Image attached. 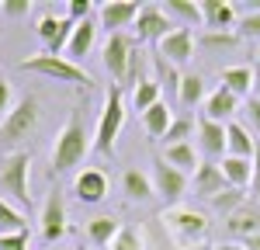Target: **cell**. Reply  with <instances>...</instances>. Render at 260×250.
<instances>
[{"label": "cell", "instance_id": "cell-34", "mask_svg": "<svg viewBox=\"0 0 260 250\" xmlns=\"http://www.w3.org/2000/svg\"><path fill=\"white\" fill-rule=\"evenodd\" d=\"M240 42L243 39L236 35V32H205V35L198 39V45L208 49V52H219V49H236Z\"/></svg>", "mask_w": 260, "mask_h": 250}, {"label": "cell", "instance_id": "cell-21", "mask_svg": "<svg viewBox=\"0 0 260 250\" xmlns=\"http://www.w3.org/2000/svg\"><path fill=\"white\" fill-rule=\"evenodd\" d=\"M225 229H229L233 236H240V240L257 236L260 233V205L257 202H246L240 212H233V215L225 219Z\"/></svg>", "mask_w": 260, "mask_h": 250}, {"label": "cell", "instance_id": "cell-26", "mask_svg": "<svg viewBox=\"0 0 260 250\" xmlns=\"http://www.w3.org/2000/svg\"><path fill=\"white\" fill-rule=\"evenodd\" d=\"M121 188H125V195H128L132 202H146V198H153V195H156L153 177H149V174H142V170H136V167L121 174Z\"/></svg>", "mask_w": 260, "mask_h": 250}, {"label": "cell", "instance_id": "cell-28", "mask_svg": "<svg viewBox=\"0 0 260 250\" xmlns=\"http://www.w3.org/2000/svg\"><path fill=\"white\" fill-rule=\"evenodd\" d=\"M149 66H153V80L167 87V90H180V80H184V73H177V66L170 59H163L160 52H153L149 56Z\"/></svg>", "mask_w": 260, "mask_h": 250}, {"label": "cell", "instance_id": "cell-38", "mask_svg": "<svg viewBox=\"0 0 260 250\" xmlns=\"http://www.w3.org/2000/svg\"><path fill=\"white\" fill-rule=\"evenodd\" d=\"M90 14H94V4H90V0H70V7H66V18L77 21V24L87 21Z\"/></svg>", "mask_w": 260, "mask_h": 250}, {"label": "cell", "instance_id": "cell-15", "mask_svg": "<svg viewBox=\"0 0 260 250\" xmlns=\"http://www.w3.org/2000/svg\"><path fill=\"white\" fill-rule=\"evenodd\" d=\"M194 45H198V42H194V35H191V28H180L177 24V28L156 45V52H160L163 59H170L174 66H180V63L194 59Z\"/></svg>", "mask_w": 260, "mask_h": 250}, {"label": "cell", "instance_id": "cell-30", "mask_svg": "<svg viewBox=\"0 0 260 250\" xmlns=\"http://www.w3.org/2000/svg\"><path fill=\"white\" fill-rule=\"evenodd\" d=\"M208 205H212V212H215V215L229 219L233 212H240V208L246 205V191H240V188H225V191H222V195H215Z\"/></svg>", "mask_w": 260, "mask_h": 250}, {"label": "cell", "instance_id": "cell-37", "mask_svg": "<svg viewBox=\"0 0 260 250\" xmlns=\"http://www.w3.org/2000/svg\"><path fill=\"white\" fill-rule=\"evenodd\" d=\"M236 35H240V39H260V11L243 14V18L236 21Z\"/></svg>", "mask_w": 260, "mask_h": 250}, {"label": "cell", "instance_id": "cell-1", "mask_svg": "<svg viewBox=\"0 0 260 250\" xmlns=\"http://www.w3.org/2000/svg\"><path fill=\"white\" fill-rule=\"evenodd\" d=\"M94 149V136H87V118H83V108L77 104L66 122H62L59 136L52 143V153H49V164H52V174H70L73 167L83 164V157Z\"/></svg>", "mask_w": 260, "mask_h": 250}, {"label": "cell", "instance_id": "cell-13", "mask_svg": "<svg viewBox=\"0 0 260 250\" xmlns=\"http://www.w3.org/2000/svg\"><path fill=\"white\" fill-rule=\"evenodd\" d=\"M153 188H156L160 198L177 202L184 195V188H187V174H180L177 167H170L163 157H156V164H153Z\"/></svg>", "mask_w": 260, "mask_h": 250}, {"label": "cell", "instance_id": "cell-11", "mask_svg": "<svg viewBox=\"0 0 260 250\" xmlns=\"http://www.w3.org/2000/svg\"><path fill=\"white\" fill-rule=\"evenodd\" d=\"M170 32H174V24H170V18H167L163 7H142L139 21L132 24V39L139 42V45L142 42H156V45H160Z\"/></svg>", "mask_w": 260, "mask_h": 250}, {"label": "cell", "instance_id": "cell-40", "mask_svg": "<svg viewBox=\"0 0 260 250\" xmlns=\"http://www.w3.org/2000/svg\"><path fill=\"white\" fill-rule=\"evenodd\" d=\"M31 11V0H4L0 4V14H7V18H24Z\"/></svg>", "mask_w": 260, "mask_h": 250}, {"label": "cell", "instance_id": "cell-44", "mask_svg": "<svg viewBox=\"0 0 260 250\" xmlns=\"http://www.w3.org/2000/svg\"><path fill=\"white\" fill-rule=\"evenodd\" d=\"M253 98H260V63L253 66Z\"/></svg>", "mask_w": 260, "mask_h": 250}, {"label": "cell", "instance_id": "cell-3", "mask_svg": "<svg viewBox=\"0 0 260 250\" xmlns=\"http://www.w3.org/2000/svg\"><path fill=\"white\" fill-rule=\"evenodd\" d=\"M35 129H39V98L24 94V98H18L14 111L0 125V157L21 153V146L35 136Z\"/></svg>", "mask_w": 260, "mask_h": 250}, {"label": "cell", "instance_id": "cell-16", "mask_svg": "<svg viewBox=\"0 0 260 250\" xmlns=\"http://www.w3.org/2000/svg\"><path fill=\"white\" fill-rule=\"evenodd\" d=\"M225 188H229V181H225V174H222V167L215 160H208V164H201L194 170V195H201L205 202H212Z\"/></svg>", "mask_w": 260, "mask_h": 250}, {"label": "cell", "instance_id": "cell-6", "mask_svg": "<svg viewBox=\"0 0 260 250\" xmlns=\"http://www.w3.org/2000/svg\"><path fill=\"white\" fill-rule=\"evenodd\" d=\"M121 125H125V98H121L118 83H111L104 94V108L98 115V129H94V153H101V157L115 153V139H118Z\"/></svg>", "mask_w": 260, "mask_h": 250}, {"label": "cell", "instance_id": "cell-42", "mask_svg": "<svg viewBox=\"0 0 260 250\" xmlns=\"http://www.w3.org/2000/svg\"><path fill=\"white\" fill-rule=\"evenodd\" d=\"M246 115H250V125L260 129V98H246Z\"/></svg>", "mask_w": 260, "mask_h": 250}, {"label": "cell", "instance_id": "cell-36", "mask_svg": "<svg viewBox=\"0 0 260 250\" xmlns=\"http://www.w3.org/2000/svg\"><path fill=\"white\" fill-rule=\"evenodd\" d=\"M191 129H194V125H191V118H174V125L167 129V136H163V139H167V146L187 143V139H191Z\"/></svg>", "mask_w": 260, "mask_h": 250}, {"label": "cell", "instance_id": "cell-12", "mask_svg": "<svg viewBox=\"0 0 260 250\" xmlns=\"http://www.w3.org/2000/svg\"><path fill=\"white\" fill-rule=\"evenodd\" d=\"M198 7H201V24L208 32H236L240 11L229 0H198Z\"/></svg>", "mask_w": 260, "mask_h": 250}, {"label": "cell", "instance_id": "cell-5", "mask_svg": "<svg viewBox=\"0 0 260 250\" xmlns=\"http://www.w3.org/2000/svg\"><path fill=\"white\" fill-rule=\"evenodd\" d=\"M28 174H31V157H28V149L11 153V157H0V198H7L14 208L31 205Z\"/></svg>", "mask_w": 260, "mask_h": 250}, {"label": "cell", "instance_id": "cell-33", "mask_svg": "<svg viewBox=\"0 0 260 250\" xmlns=\"http://www.w3.org/2000/svg\"><path fill=\"white\" fill-rule=\"evenodd\" d=\"M24 212L14 208L7 198H0V236H11V233H24Z\"/></svg>", "mask_w": 260, "mask_h": 250}, {"label": "cell", "instance_id": "cell-47", "mask_svg": "<svg viewBox=\"0 0 260 250\" xmlns=\"http://www.w3.org/2000/svg\"><path fill=\"white\" fill-rule=\"evenodd\" d=\"M257 63H260V49H257Z\"/></svg>", "mask_w": 260, "mask_h": 250}, {"label": "cell", "instance_id": "cell-17", "mask_svg": "<svg viewBox=\"0 0 260 250\" xmlns=\"http://www.w3.org/2000/svg\"><path fill=\"white\" fill-rule=\"evenodd\" d=\"M198 149L212 160H222L229 149H225V125L212 122V118H201L198 122Z\"/></svg>", "mask_w": 260, "mask_h": 250}, {"label": "cell", "instance_id": "cell-2", "mask_svg": "<svg viewBox=\"0 0 260 250\" xmlns=\"http://www.w3.org/2000/svg\"><path fill=\"white\" fill-rule=\"evenodd\" d=\"M160 223L167 226V236L177 243V250H194L208 240L212 233V223L208 215L198 212V208H187V205H174L160 215Z\"/></svg>", "mask_w": 260, "mask_h": 250}, {"label": "cell", "instance_id": "cell-45", "mask_svg": "<svg viewBox=\"0 0 260 250\" xmlns=\"http://www.w3.org/2000/svg\"><path fill=\"white\" fill-rule=\"evenodd\" d=\"M243 247H246V250H260V233H257V236H250V240H243Z\"/></svg>", "mask_w": 260, "mask_h": 250}, {"label": "cell", "instance_id": "cell-19", "mask_svg": "<svg viewBox=\"0 0 260 250\" xmlns=\"http://www.w3.org/2000/svg\"><path fill=\"white\" fill-rule=\"evenodd\" d=\"M98 21L87 18L80 21L77 28H73V39H70V45H66V59L70 63H80L83 56H90V49H94V42H98Z\"/></svg>", "mask_w": 260, "mask_h": 250}, {"label": "cell", "instance_id": "cell-23", "mask_svg": "<svg viewBox=\"0 0 260 250\" xmlns=\"http://www.w3.org/2000/svg\"><path fill=\"white\" fill-rule=\"evenodd\" d=\"M219 167H222V174H225V181H229V188L246 191V188L253 184V160H243V157H222Z\"/></svg>", "mask_w": 260, "mask_h": 250}, {"label": "cell", "instance_id": "cell-4", "mask_svg": "<svg viewBox=\"0 0 260 250\" xmlns=\"http://www.w3.org/2000/svg\"><path fill=\"white\" fill-rule=\"evenodd\" d=\"M18 70H21V73L49 77V80H56V83H70V87H94V83H98L80 63H70L66 56H49V52H39V56L21 59Z\"/></svg>", "mask_w": 260, "mask_h": 250}, {"label": "cell", "instance_id": "cell-31", "mask_svg": "<svg viewBox=\"0 0 260 250\" xmlns=\"http://www.w3.org/2000/svg\"><path fill=\"white\" fill-rule=\"evenodd\" d=\"M160 7L167 11V18H177L180 21V28H187V24H201V7H198V4H187V0H163Z\"/></svg>", "mask_w": 260, "mask_h": 250}, {"label": "cell", "instance_id": "cell-43", "mask_svg": "<svg viewBox=\"0 0 260 250\" xmlns=\"http://www.w3.org/2000/svg\"><path fill=\"white\" fill-rule=\"evenodd\" d=\"M253 195H257V202H260V146H257V157H253Z\"/></svg>", "mask_w": 260, "mask_h": 250}, {"label": "cell", "instance_id": "cell-39", "mask_svg": "<svg viewBox=\"0 0 260 250\" xmlns=\"http://www.w3.org/2000/svg\"><path fill=\"white\" fill-rule=\"evenodd\" d=\"M14 104H18V101H14V90H11V83L0 77V125H4V118L14 111Z\"/></svg>", "mask_w": 260, "mask_h": 250}, {"label": "cell", "instance_id": "cell-18", "mask_svg": "<svg viewBox=\"0 0 260 250\" xmlns=\"http://www.w3.org/2000/svg\"><path fill=\"white\" fill-rule=\"evenodd\" d=\"M236 108H240V98H236L233 90H225V87L219 83V87L208 94V101H205V118L229 125V118L236 115Z\"/></svg>", "mask_w": 260, "mask_h": 250}, {"label": "cell", "instance_id": "cell-10", "mask_svg": "<svg viewBox=\"0 0 260 250\" xmlns=\"http://www.w3.org/2000/svg\"><path fill=\"white\" fill-rule=\"evenodd\" d=\"M73 28H77V21H70L66 14L56 18V14H45L39 21V39L45 45V52L49 56H66V45L73 39Z\"/></svg>", "mask_w": 260, "mask_h": 250}, {"label": "cell", "instance_id": "cell-46", "mask_svg": "<svg viewBox=\"0 0 260 250\" xmlns=\"http://www.w3.org/2000/svg\"><path fill=\"white\" fill-rule=\"evenodd\" d=\"M212 250H246L243 243H219V247H212Z\"/></svg>", "mask_w": 260, "mask_h": 250}, {"label": "cell", "instance_id": "cell-41", "mask_svg": "<svg viewBox=\"0 0 260 250\" xmlns=\"http://www.w3.org/2000/svg\"><path fill=\"white\" fill-rule=\"evenodd\" d=\"M0 250H28V229L24 233H11V236H0Z\"/></svg>", "mask_w": 260, "mask_h": 250}, {"label": "cell", "instance_id": "cell-14", "mask_svg": "<svg viewBox=\"0 0 260 250\" xmlns=\"http://www.w3.org/2000/svg\"><path fill=\"white\" fill-rule=\"evenodd\" d=\"M73 195L80 198L83 205H98L108 198V177H104V170L98 167H83L80 174L73 177Z\"/></svg>", "mask_w": 260, "mask_h": 250}, {"label": "cell", "instance_id": "cell-24", "mask_svg": "<svg viewBox=\"0 0 260 250\" xmlns=\"http://www.w3.org/2000/svg\"><path fill=\"white\" fill-rule=\"evenodd\" d=\"M121 233V223L115 215H94L90 223H87V236H90V243L94 247H111V240Z\"/></svg>", "mask_w": 260, "mask_h": 250}, {"label": "cell", "instance_id": "cell-25", "mask_svg": "<svg viewBox=\"0 0 260 250\" xmlns=\"http://www.w3.org/2000/svg\"><path fill=\"white\" fill-rule=\"evenodd\" d=\"M163 160L170 167H177L180 174H194L201 167L198 160V149H194V143H177V146H167V153H163Z\"/></svg>", "mask_w": 260, "mask_h": 250}, {"label": "cell", "instance_id": "cell-20", "mask_svg": "<svg viewBox=\"0 0 260 250\" xmlns=\"http://www.w3.org/2000/svg\"><path fill=\"white\" fill-rule=\"evenodd\" d=\"M257 139L250 136V129L246 125H240V122H229L225 125V157H243V160H253L257 157Z\"/></svg>", "mask_w": 260, "mask_h": 250}, {"label": "cell", "instance_id": "cell-35", "mask_svg": "<svg viewBox=\"0 0 260 250\" xmlns=\"http://www.w3.org/2000/svg\"><path fill=\"white\" fill-rule=\"evenodd\" d=\"M111 250H146V243H142V233H136L132 226H121V233L111 240Z\"/></svg>", "mask_w": 260, "mask_h": 250}, {"label": "cell", "instance_id": "cell-29", "mask_svg": "<svg viewBox=\"0 0 260 250\" xmlns=\"http://www.w3.org/2000/svg\"><path fill=\"white\" fill-rule=\"evenodd\" d=\"M142 125H146V132L153 136V139H163L167 136V129L174 125V115H170V108H167V101L153 104L146 115H142Z\"/></svg>", "mask_w": 260, "mask_h": 250}, {"label": "cell", "instance_id": "cell-7", "mask_svg": "<svg viewBox=\"0 0 260 250\" xmlns=\"http://www.w3.org/2000/svg\"><path fill=\"white\" fill-rule=\"evenodd\" d=\"M136 52H139V42L128 35H108V42L101 45V63L118 87H125V80H128V66H132Z\"/></svg>", "mask_w": 260, "mask_h": 250}, {"label": "cell", "instance_id": "cell-27", "mask_svg": "<svg viewBox=\"0 0 260 250\" xmlns=\"http://www.w3.org/2000/svg\"><path fill=\"white\" fill-rule=\"evenodd\" d=\"M160 94H163V87L153 80V77H146V80H139V83H136V90H132V108H136L139 115H146L153 104L163 101Z\"/></svg>", "mask_w": 260, "mask_h": 250}, {"label": "cell", "instance_id": "cell-32", "mask_svg": "<svg viewBox=\"0 0 260 250\" xmlns=\"http://www.w3.org/2000/svg\"><path fill=\"white\" fill-rule=\"evenodd\" d=\"M177 98H180V104H184V108H194V104L208 101V94H205V80H201L198 73H184Z\"/></svg>", "mask_w": 260, "mask_h": 250}, {"label": "cell", "instance_id": "cell-8", "mask_svg": "<svg viewBox=\"0 0 260 250\" xmlns=\"http://www.w3.org/2000/svg\"><path fill=\"white\" fill-rule=\"evenodd\" d=\"M142 7L136 0H104L98 7V24L108 35H125V28H132L139 21Z\"/></svg>", "mask_w": 260, "mask_h": 250}, {"label": "cell", "instance_id": "cell-22", "mask_svg": "<svg viewBox=\"0 0 260 250\" xmlns=\"http://www.w3.org/2000/svg\"><path fill=\"white\" fill-rule=\"evenodd\" d=\"M219 80L225 90H233L236 98H253V66L250 63H240V66H225L219 73Z\"/></svg>", "mask_w": 260, "mask_h": 250}, {"label": "cell", "instance_id": "cell-9", "mask_svg": "<svg viewBox=\"0 0 260 250\" xmlns=\"http://www.w3.org/2000/svg\"><path fill=\"white\" fill-rule=\"evenodd\" d=\"M42 236H45V243H56L66 236V191L62 188H52L49 195H45V202H42Z\"/></svg>", "mask_w": 260, "mask_h": 250}]
</instances>
